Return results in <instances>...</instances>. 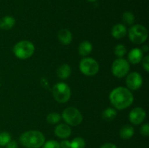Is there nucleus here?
<instances>
[{
	"instance_id": "nucleus-1",
	"label": "nucleus",
	"mask_w": 149,
	"mask_h": 148,
	"mask_svg": "<svg viewBox=\"0 0 149 148\" xmlns=\"http://www.w3.org/2000/svg\"><path fill=\"white\" fill-rule=\"evenodd\" d=\"M109 100L114 108L125 110L132 105L134 96L132 91L126 87L119 86L113 89L109 94Z\"/></svg>"
},
{
	"instance_id": "nucleus-2",
	"label": "nucleus",
	"mask_w": 149,
	"mask_h": 148,
	"mask_svg": "<svg viewBox=\"0 0 149 148\" xmlns=\"http://www.w3.org/2000/svg\"><path fill=\"white\" fill-rule=\"evenodd\" d=\"M19 141L26 148H39L45 144V136L39 131L30 130L23 132Z\"/></svg>"
},
{
	"instance_id": "nucleus-3",
	"label": "nucleus",
	"mask_w": 149,
	"mask_h": 148,
	"mask_svg": "<svg viewBox=\"0 0 149 148\" xmlns=\"http://www.w3.org/2000/svg\"><path fill=\"white\" fill-rule=\"evenodd\" d=\"M35 46L32 42L23 40L17 42L13 47V53L18 59H26L33 55Z\"/></svg>"
},
{
	"instance_id": "nucleus-4",
	"label": "nucleus",
	"mask_w": 149,
	"mask_h": 148,
	"mask_svg": "<svg viewBox=\"0 0 149 148\" xmlns=\"http://www.w3.org/2000/svg\"><path fill=\"white\" fill-rule=\"evenodd\" d=\"M148 30L145 26L142 25H134L128 31L129 39L132 43L136 44H142L148 39Z\"/></svg>"
},
{
	"instance_id": "nucleus-5",
	"label": "nucleus",
	"mask_w": 149,
	"mask_h": 148,
	"mask_svg": "<svg viewBox=\"0 0 149 148\" xmlns=\"http://www.w3.org/2000/svg\"><path fill=\"white\" fill-rule=\"evenodd\" d=\"M71 92L69 86L63 82L55 84L52 88V96L59 103H65L71 98Z\"/></svg>"
},
{
	"instance_id": "nucleus-6",
	"label": "nucleus",
	"mask_w": 149,
	"mask_h": 148,
	"mask_svg": "<svg viewBox=\"0 0 149 148\" xmlns=\"http://www.w3.org/2000/svg\"><path fill=\"white\" fill-rule=\"evenodd\" d=\"M62 118L64 121L71 126H77L83 120L82 115L77 108L74 107H68L63 110Z\"/></svg>"
},
{
	"instance_id": "nucleus-7",
	"label": "nucleus",
	"mask_w": 149,
	"mask_h": 148,
	"mask_svg": "<svg viewBox=\"0 0 149 148\" xmlns=\"http://www.w3.org/2000/svg\"><path fill=\"white\" fill-rule=\"evenodd\" d=\"M79 70L84 75L87 76H93L98 73L99 64L93 58L85 57L80 61Z\"/></svg>"
},
{
	"instance_id": "nucleus-8",
	"label": "nucleus",
	"mask_w": 149,
	"mask_h": 148,
	"mask_svg": "<svg viewBox=\"0 0 149 148\" xmlns=\"http://www.w3.org/2000/svg\"><path fill=\"white\" fill-rule=\"evenodd\" d=\"M130 68L129 62L124 58H118L111 65L112 74L116 78H124L128 74Z\"/></svg>"
},
{
	"instance_id": "nucleus-9",
	"label": "nucleus",
	"mask_w": 149,
	"mask_h": 148,
	"mask_svg": "<svg viewBox=\"0 0 149 148\" xmlns=\"http://www.w3.org/2000/svg\"><path fill=\"white\" fill-rule=\"evenodd\" d=\"M125 82L128 89L130 91L138 90L143 85L142 75L138 72H132L127 75Z\"/></svg>"
},
{
	"instance_id": "nucleus-10",
	"label": "nucleus",
	"mask_w": 149,
	"mask_h": 148,
	"mask_svg": "<svg viewBox=\"0 0 149 148\" xmlns=\"http://www.w3.org/2000/svg\"><path fill=\"white\" fill-rule=\"evenodd\" d=\"M146 118V113L142 107H135L132 109L129 114V120L133 125H139L144 121Z\"/></svg>"
},
{
	"instance_id": "nucleus-11",
	"label": "nucleus",
	"mask_w": 149,
	"mask_h": 148,
	"mask_svg": "<svg viewBox=\"0 0 149 148\" xmlns=\"http://www.w3.org/2000/svg\"><path fill=\"white\" fill-rule=\"evenodd\" d=\"M54 133L56 136L61 139H66L71 134V129L68 124L61 123L55 128Z\"/></svg>"
},
{
	"instance_id": "nucleus-12",
	"label": "nucleus",
	"mask_w": 149,
	"mask_h": 148,
	"mask_svg": "<svg viewBox=\"0 0 149 148\" xmlns=\"http://www.w3.org/2000/svg\"><path fill=\"white\" fill-rule=\"evenodd\" d=\"M143 58V52L139 48H134L131 49L128 54V59L130 63L136 65L141 62Z\"/></svg>"
},
{
	"instance_id": "nucleus-13",
	"label": "nucleus",
	"mask_w": 149,
	"mask_h": 148,
	"mask_svg": "<svg viewBox=\"0 0 149 148\" xmlns=\"http://www.w3.org/2000/svg\"><path fill=\"white\" fill-rule=\"evenodd\" d=\"M58 38L59 41L63 45H68L73 40V36L71 32L67 28H63L58 32Z\"/></svg>"
},
{
	"instance_id": "nucleus-14",
	"label": "nucleus",
	"mask_w": 149,
	"mask_h": 148,
	"mask_svg": "<svg viewBox=\"0 0 149 148\" xmlns=\"http://www.w3.org/2000/svg\"><path fill=\"white\" fill-rule=\"evenodd\" d=\"M127 34L126 26L124 24L118 23L114 25L111 29V35L114 39H120L125 37Z\"/></svg>"
},
{
	"instance_id": "nucleus-15",
	"label": "nucleus",
	"mask_w": 149,
	"mask_h": 148,
	"mask_svg": "<svg viewBox=\"0 0 149 148\" xmlns=\"http://www.w3.org/2000/svg\"><path fill=\"white\" fill-rule=\"evenodd\" d=\"M15 19L10 15H6L0 20V28L2 30H10L15 26Z\"/></svg>"
},
{
	"instance_id": "nucleus-16",
	"label": "nucleus",
	"mask_w": 149,
	"mask_h": 148,
	"mask_svg": "<svg viewBox=\"0 0 149 148\" xmlns=\"http://www.w3.org/2000/svg\"><path fill=\"white\" fill-rule=\"evenodd\" d=\"M56 74L58 77L61 79L65 80L69 78L71 74V68L68 64H63L58 67L56 71Z\"/></svg>"
},
{
	"instance_id": "nucleus-17",
	"label": "nucleus",
	"mask_w": 149,
	"mask_h": 148,
	"mask_svg": "<svg viewBox=\"0 0 149 148\" xmlns=\"http://www.w3.org/2000/svg\"><path fill=\"white\" fill-rule=\"evenodd\" d=\"M135 130L130 125H125L121 128L119 131V136L124 140H127L133 136Z\"/></svg>"
},
{
	"instance_id": "nucleus-18",
	"label": "nucleus",
	"mask_w": 149,
	"mask_h": 148,
	"mask_svg": "<svg viewBox=\"0 0 149 148\" xmlns=\"http://www.w3.org/2000/svg\"><path fill=\"white\" fill-rule=\"evenodd\" d=\"M92 51H93V44L88 41H83L79 46V54L82 57L88 56Z\"/></svg>"
},
{
	"instance_id": "nucleus-19",
	"label": "nucleus",
	"mask_w": 149,
	"mask_h": 148,
	"mask_svg": "<svg viewBox=\"0 0 149 148\" xmlns=\"http://www.w3.org/2000/svg\"><path fill=\"white\" fill-rule=\"evenodd\" d=\"M117 115V112L116 109L113 107H108L105 109L102 113V118L106 121H111Z\"/></svg>"
},
{
	"instance_id": "nucleus-20",
	"label": "nucleus",
	"mask_w": 149,
	"mask_h": 148,
	"mask_svg": "<svg viewBox=\"0 0 149 148\" xmlns=\"http://www.w3.org/2000/svg\"><path fill=\"white\" fill-rule=\"evenodd\" d=\"M61 119V115L58 113H50L47 116V121L49 124H56L59 123Z\"/></svg>"
},
{
	"instance_id": "nucleus-21",
	"label": "nucleus",
	"mask_w": 149,
	"mask_h": 148,
	"mask_svg": "<svg viewBox=\"0 0 149 148\" xmlns=\"http://www.w3.org/2000/svg\"><path fill=\"white\" fill-rule=\"evenodd\" d=\"M86 142L81 137H76L71 142V148H85Z\"/></svg>"
},
{
	"instance_id": "nucleus-22",
	"label": "nucleus",
	"mask_w": 149,
	"mask_h": 148,
	"mask_svg": "<svg viewBox=\"0 0 149 148\" xmlns=\"http://www.w3.org/2000/svg\"><path fill=\"white\" fill-rule=\"evenodd\" d=\"M113 52L118 58H122L126 54L127 48L125 45L119 44L115 46L114 49H113Z\"/></svg>"
},
{
	"instance_id": "nucleus-23",
	"label": "nucleus",
	"mask_w": 149,
	"mask_h": 148,
	"mask_svg": "<svg viewBox=\"0 0 149 148\" xmlns=\"http://www.w3.org/2000/svg\"><path fill=\"white\" fill-rule=\"evenodd\" d=\"M122 20L127 25H132L135 22V16L131 12H125L122 15Z\"/></svg>"
},
{
	"instance_id": "nucleus-24",
	"label": "nucleus",
	"mask_w": 149,
	"mask_h": 148,
	"mask_svg": "<svg viewBox=\"0 0 149 148\" xmlns=\"http://www.w3.org/2000/svg\"><path fill=\"white\" fill-rule=\"evenodd\" d=\"M11 141V135L7 131L0 133V146H6Z\"/></svg>"
},
{
	"instance_id": "nucleus-25",
	"label": "nucleus",
	"mask_w": 149,
	"mask_h": 148,
	"mask_svg": "<svg viewBox=\"0 0 149 148\" xmlns=\"http://www.w3.org/2000/svg\"><path fill=\"white\" fill-rule=\"evenodd\" d=\"M42 148H61L60 143L55 140H49L45 142Z\"/></svg>"
},
{
	"instance_id": "nucleus-26",
	"label": "nucleus",
	"mask_w": 149,
	"mask_h": 148,
	"mask_svg": "<svg viewBox=\"0 0 149 148\" xmlns=\"http://www.w3.org/2000/svg\"><path fill=\"white\" fill-rule=\"evenodd\" d=\"M140 132H141V135H143V136H149V124L148 123H145V124L143 125L142 126L140 129Z\"/></svg>"
},
{
	"instance_id": "nucleus-27",
	"label": "nucleus",
	"mask_w": 149,
	"mask_h": 148,
	"mask_svg": "<svg viewBox=\"0 0 149 148\" xmlns=\"http://www.w3.org/2000/svg\"><path fill=\"white\" fill-rule=\"evenodd\" d=\"M142 62H143V67L144 70H145L147 73H148L149 72V56L148 55H146L145 57L143 58Z\"/></svg>"
},
{
	"instance_id": "nucleus-28",
	"label": "nucleus",
	"mask_w": 149,
	"mask_h": 148,
	"mask_svg": "<svg viewBox=\"0 0 149 148\" xmlns=\"http://www.w3.org/2000/svg\"><path fill=\"white\" fill-rule=\"evenodd\" d=\"M61 148H71V142L66 139H64L60 143Z\"/></svg>"
},
{
	"instance_id": "nucleus-29",
	"label": "nucleus",
	"mask_w": 149,
	"mask_h": 148,
	"mask_svg": "<svg viewBox=\"0 0 149 148\" xmlns=\"http://www.w3.org/2000/svg\"><path fill=\"white\" fill-rule=\"evenodd\" d=\"M17 143L15 141H10L7 145H6V148H17Z\"/></svg>"
},
{
	"instance_id": "nucleus-30",
	"label": "nucleus",
	"mask_w": 149,
	"mask_h": 148,
	"mask_svg": "<svg viewBox=\"0 0 149 148\" xmlns=\"http://www.w3.org/2000/svg\"><path fill=\"white\" fill-rule=\"evenodd\" d=\"M100 148H117V147L113 143H106L104 145H101Z\"/></svg>"
},
{
	"instance_id": "nucleus-31",
	"label": "nucleus",
	"mask_w": 149,
	"mask_h": 148,
	"mask_svg": "<svg viewBox=\"0 0 149 148\" xmlns=\"http://www.w3.org/2000/svg\"><path fill=\"white\" fill-rule=\"evenodd\" d=\"M141 50L143 51V52H148V45H144L142 47Z\"/></svg>"
},
{
	"instance_id": "nucleus-32",
	"label": "nucleus",
	"mask_w": 149,
	"mask_h": 148,
	"mask_svg": "<svg viewBox=\"0 0 149 148\" xmlns=\"http://www.w3.org/2000/svg\"><path fill=\"white\" fill-rule=\"evenodd\" d=\"M88 1H90V2H95V1H96L97 0H87Z\"/></svg>"
}]
</instances>
